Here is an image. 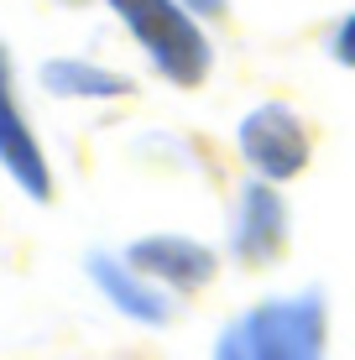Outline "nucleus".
I'll return each instance as SVG.
<instances>
[{"mask_svg":"<svg viewBox=\"0 0 355 360\" xmlns=\"http://www.w3.org/2000/svg\"><path fill=\"white\" fill-rule=\"evenodd\" d=\"M105 11L126 27L146 58V68L173 89H199L214 73V42L199 16L178 6V0H105Z\"/></svg>","mask_w":355,"mask_h":360,"instance_id":"obj_1","label":"nucleus"},{"mask_svg":"<svg viewBox=\"0 0 355 360\" xmlns=\"http://www.w3.org/2000/svg\"><path fill=\"white\" fill-rule=\"evenodd\" d=\"M256 360H324L329 350V303L319 288L288 297H266L251 314H240Z\"/></svg>","mask_w":355,"mask_h":360,"instance_id":"obj_2","label":"nucleus"},{"mask_svg":"<svg viewBox=\"0 0 355 360\" xmlns=\"http://www.w3.org/2000/svg\"><path fill=\"white\" fill-rule=\"evenodd\" d=\"M235 152H240V162L251 167V178L283 188V183H292L303 167H309L314 136H309V120H303L292 105H283V99H262V105H251L246 115H240Z\"/></svg>","mask_w":355,"mask_h":360,"instance_id":"obj_3","label":"nucleus"},{"mask_svg":"<svg viewBox=\"0 0 355 360\" xmlns=\"http://www.w3.org/2000/svg\"><path fill=\"white\" fill-rule=\"evenodd\" d=\"M0 167L16 183L32 204H53L58 183H53V162L42 152V136H37L27 105L16 89V63H11V47L0 42Z\"/></svg>","mask_w":355,"mask_h":360,"instance_id":"obj_4","label":"nucleus"},{"mask_svg":"<svg viewBox=\"0 0 355 360\" xmlns=\"http://www.w3.org/2000/svg\"><path fill=\"white\" fill-rule=\"evenodd\" d=\"M120 256H126L146 282H157V288L173 292V297H193V292H204L219 277V251L204 245L199 235H183V230L136 235Z\"/></svg>","mask_w":355,"mask_h":360,"instance_id":"obj_5","label":"nucleus"},{"mask_svg":"<svg viewBox=\"0 0 355 360\" xmlns=\"http://www.w3.org/2000/svg\"><path fill=\"white\" fill-rule=\"evenodd\" d=\"M288 235H292V214L283 188L246 178L235 188V214H230V256L240 266H272L288 251Z\"/></svg>","mask_w":355,"mask_h":360,"instance_id":"obj_6","label":"nucleus"},{"mask_svg":"<svg viewBox=\"0 0 355 360\" xmlns=\"http://www.w3.org/2000/svg\"><path fill=\"white\" fill-rule=\"evenodd\" d=\"M84 277L94 282V292H100L120 319H131V324H141V329H167L173 314H178L173 292H162L157 282H146L120 251L94 245V251L84 256Z\"/></svg>","mask_w":355,"mask_h":360,"instance_id":"obj_7","label":"nucleus"},{"mask_svg":"<svg viewBox=\"0 0 355 360\" xmlns=\"http://www.w3.org/2000/svg\"><path fill=\"white\" fill-rule=\"evenodd\" d=\"M37 84H42L53 99H79V105H110V99H131L136 84L126 79L120 68H105L94 58H79V53H58L37 68Z\"/></svg>","mask_w":355,"mask_h":360,"instance_id":"obj_8","label":"nucleus"},{"mask_svg":"<svg viewBox=\"0 0 355 360\" xmlns=\"http://www.w3.org/2000/svg\"><path fill=\"white\" fill-rule=\"evenodd\" d=\"M209 360H256V355H251V340H246V324H240V319H230V324L214 334V355H209Z\"/></svg>","mask_w":355,"mask_h":360,"instance_id":"obj_9","label":"nucleus"},{"mask_svg":"<svg viewBox=\"0 0 355 360\" xmlns=\"http://www.w3.org/2000/svg\"><path fill=\"white\" fill-rule=\"evenodd\" d=\"M329 58H335L340 68H355V11H345V16L335 21V32H329Z\"/></svg>","mask_w":355,"mask_h":360,"instance_id":"obj_10","label":"nucleus"},{"mask_svg":"<svg viewBox=\"0 0 355 360\" xmlns=\"http://www.w3.org/2000/svg\"><path fill=\"white\" fill-rule=\"evenodd\" d=\"M183 11H188V16H199L204 27H219V21L230 16V0H178Z\"/></svg>","mask_w":355,"mask_h":360,"instance_id":"obj_11","label":"nucleus"},{"mask_svg":"<svg viewBox=\"0 0 355 360\" xmlns=\"http://www.w3.org/2000/svg\"><path fill=\"white\" fill-rule=\"evenodd\" d=\"M68 6H73V0H68Z\"/></svg>","mask_w":355,"mask_h":360,"instance_id":"obj_12","label":"nucleus"}]
</instances>
